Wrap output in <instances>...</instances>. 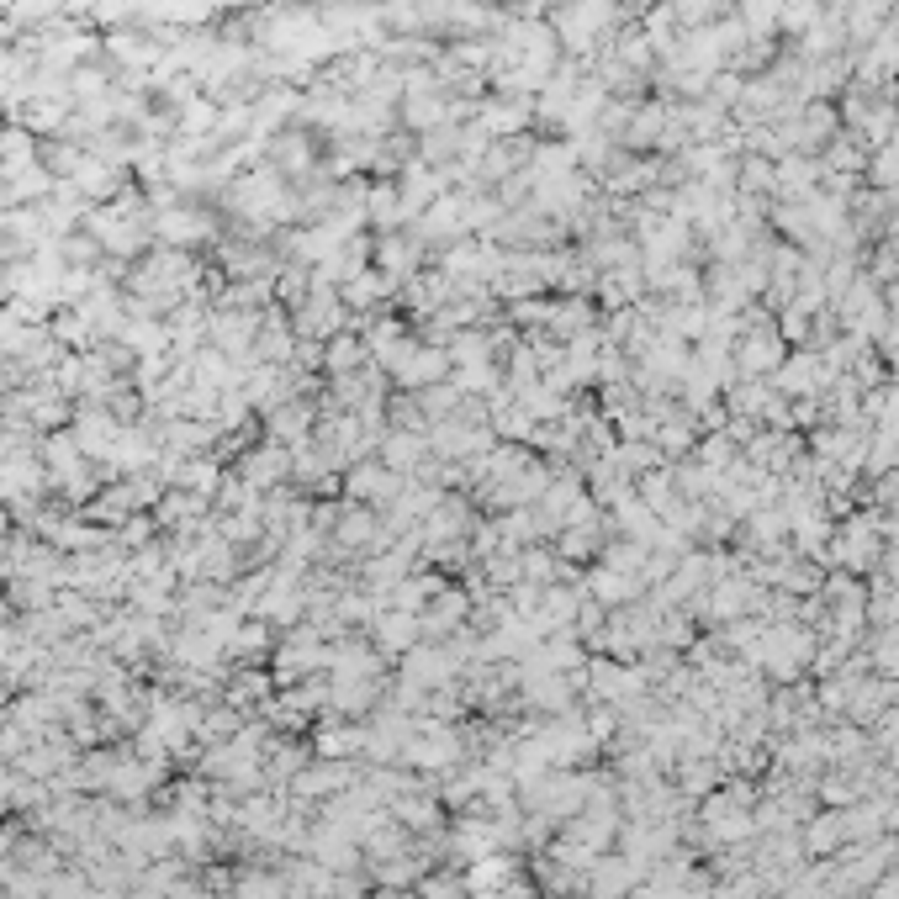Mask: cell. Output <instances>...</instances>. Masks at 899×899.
<instances>
[{"label":"cell","mask_w":899,"mask_h":899,"mask_svg":"<svg viewBox=\"0 0 899 899\" xmlns=\"http://www.w3.org/2000/svg\"><path fill=\"white\" fill-rule=\"evenodd\" d=\"M350 492L355 498H371V503H387L392 492H402V482H397L392 466H355L350 471Z\"/></svg>","instance_id":"1"},{"label":"cell","mask_w":899,"mask_h":899,"mask_svg":"<svg viewBox=\"0 0 899 899\" xmlns=\"http://www.w3.org/2000/svg\"><path fill=\"white\" fill-rule=\"evenodd\" d=\"M376 260L387 265V275H392V281H402V275H408V281H413V265H418V244H413V238H387V244L376 249Z\"/></svg>","instance_id":"2"},{"label":"cell","mask_w":899,"mask_h":899,"mask_svg":"<svg viewBox=\"0 0 899 899\" xmlns=\"http://www.w3.org/2000/svg\"><path fill=\"white\" fill-rule=\"evenodd\" d=\"M371 360V344L365 339H334V350H328V365H334L339 376H350L355 365H365Z\"/></svg>","instance_id":"3"},{"label":"cell","mask_w":899,"mask_h":899,"mask_svg":"<svg viewBox=\"0 0 899 899\" xmlns=\"http://www.w3.org/2000/svg\"><path fill=\"white\" fill-rule=\"evenodd\" d=\"M371 212H376V223H397V217H408V212H402V201H397V191H392V186L371 191Z\"/></svg>","instance_id":"4"}]
</instances>
